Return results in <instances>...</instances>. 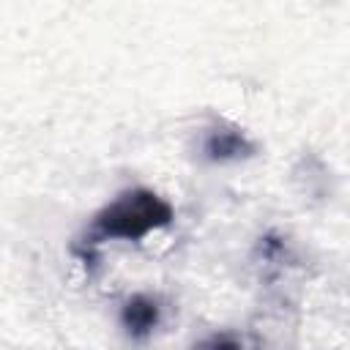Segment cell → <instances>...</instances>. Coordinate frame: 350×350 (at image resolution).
<instances>
[{"mask_svg": "<svg viewBox=\"0 0 350 350\" xmlns=\"http://www.w3.org/2000/svg\"><path fill=\"white\" fill-rule=\"evenodd\" d=\"M172 221V205L150 189H129L107 202L96 216L85 235V262L93 260V249L101 241H142L153 230H161Z\"/></svg>", "mask_w": 350, "mask_h": 350, "instance_id": "6da1fadb", "label": "cell"}, {"mask_svg": "<svg viewBox=\"0 0 350 350\" xmlns=\"http://www.w3.org/2000/svg\"><path fill=\"white\" fill-rule=\"evenodd\" d=\"M202 150L211 161H235V159H246L252 156L254 145L246 139V134L235 126H216L205 134Z\"/></svg>", "mask_w": 350, "mask_h": 350, "instance_id": "7a4b0ae2", "label": "cell"}, {"mask_svg": "<svg viewBox=\"0 0 350 350\" xmlns=\"http://www.w3.org/2000/svg\"><path fill=\"white\" fill-rule=\"evenodd\" d=\"M159 314H161L159 301L150 298V295L137 293V295H131V298L123 304V309H120V323H123V328H126V334H129L131 339H145V336L159 325Z\"/></svg>", "mask_w": 350, "mask_h": 350, "instance_id": "3957f363", "label": "cell"}, {"mask_svg": "<svg viewBox=\"0 0 350 350\" xmlns=\"http://www.w3.org/2000/svg\"><path fill=\"white\" fill-rule=\"evenodd\" d=\"M194 350H241V345L232 342V339H213V342H208L202 347H194Z\"/></svg>", "mask_w": 350, "mask_h": 350, "instance_id": "277c9868", "label": "cell"}]
</instances>
